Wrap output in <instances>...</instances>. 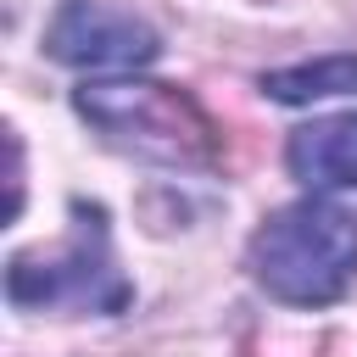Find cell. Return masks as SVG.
Returning <instances> with one entry per match:
<instances>
[{
	"label": "cell",
	"instance_id": "2",
	"mask_svg": "<svg viewBox=\"0 0 357 357\" xmlns=\"http://www.w3.org/2000/svg\"><path fill=\"white\" fill-rule=\"evenodd\" d=\"M245 273L279 307L324 312L357 284V212L329 195H301L268 212L245 240Z\"/></svg>",
	"mask_w": 357,
	"mask_h": 357
},
{
	"label": "cell",
	"instance_id": "5",
	"mask_svg": "<svg viewBox=\"0 0 357 357\" xmlns=\"http://www.w3.org/2000/svg\"><path fill=\"white\" fill-rule=\"evenodd\" d=\"M284 173L307 195L357 190V112L312 117L284 139Z\"/></svg>",
	"mask_w": 357,
	"mask_h": 357
},
{
	"label": "cell",
	"instance_id": "1",
	"mask_svg": "<svg viewBox=\"0 0 357 357\" xmlns=\"http://www.w3.org/2000/svg\"><path fill=\"white\" fill-rule=\"evenodd\" d=\"M73 112L117 156L178 173H212L223 162V128L184 84H162L139 73L84 78L73 89Z\"/></svg>",
	"mask_w": 357,
	"mask_h": 357
},
{
	"label": "cell",
	"instance_id": "3",
	"mask_svg": "<svg viewBox=\"0 0 357 357\" xmlns=\"http://www.w3.org/2000/svg\"><path fill=\"white\" fill-rule=\"evenodd\" d=\"M67 245L17 251L6 262V301L17 312H73V318H117L134 307V279L112 257V218L100 201L73 195Z\"/></svg>",
	"mask_w": 357,
	"mask_h": 357
},
{
	"label": "cell",
	"instance_id": "6",
	"mask_svg": "<svg viewBox=\"0 0 357 357\" xmlns=\"http://www.w3.org/2000/svg\"><path fill=\"white\" fill-rule=\"evenodd\" d=\"M257 89L279 106H312L329 95H357V50H335V56H312L296 67H273L257 78Z\"/></svg>",
	"mask_w": 357,
	"mask_h": 357
},
{
	"label": "cell",
	"instance_id": "4",
	"mask_svg": "<svg viewBox=\"0 0 357 357\" xmlns=\"http://www.w3.org/2000/svg\"><path fill=\"white\" fill-rule=\"evenodd\" d=\"M39 45L56 67H78V73H139L167 50L139 11H123L112 0H61Z\"/></svg>",
	"mask_w": 357,
	"mask_h": 357
}]
</instances>
